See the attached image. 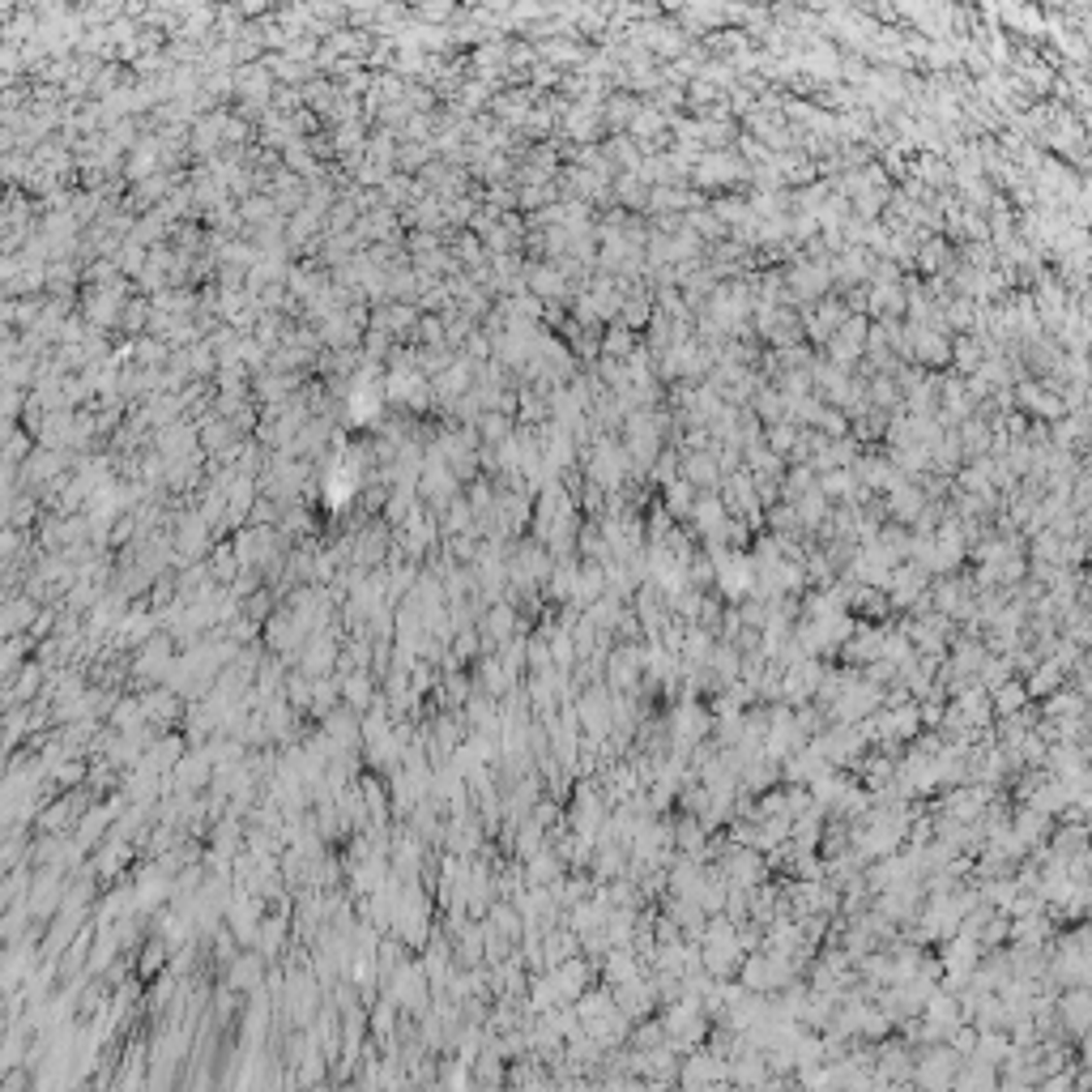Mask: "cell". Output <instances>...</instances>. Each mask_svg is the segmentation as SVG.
<instances>
[{
  "label": "cell",
  "instance_id": "cell-1",
  "mask_svg": "<svg viewBox=\"0 0 1092 1092\" xmlns=\"http://www.w3.org/2000/svg\"><path fill=\"white\" fill-rule=\"evenodd\" d=\"M0 1037H5V1008H0Z\"/></svg>",
  "mask_w": 1092,
  "mask_h": 1092
}]
</instances>
